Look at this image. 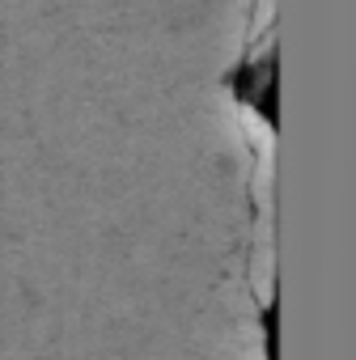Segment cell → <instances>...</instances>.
Masks as SVG:
<instances>
[{
  "label": "cell",
  "instance_id": "1",
  "mask_svg": "<svg viewBox=\"0 0 356 360\" xmlns=\"http://www.w3.org/2000/svg\"><path fill=\"white\" fill-rule=\"evenodd\" d=\"M259 326H263V360H280V301L276 297L263 305Z\"/></svg>",
  "mask_w": 356,
  "mask_h": 360
}]
</instances>
